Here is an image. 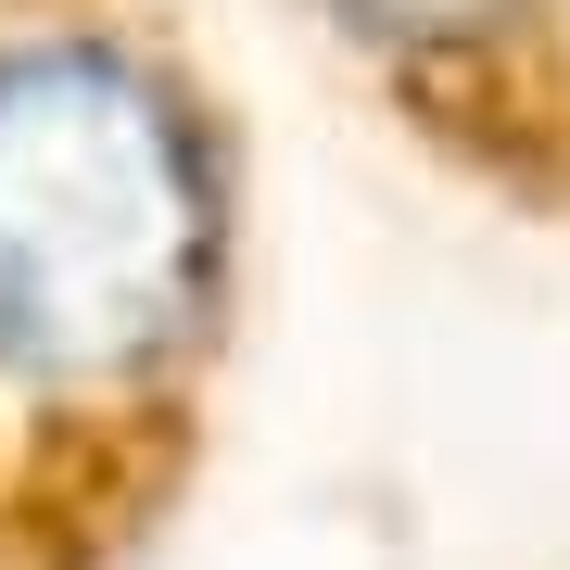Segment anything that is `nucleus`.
Masks as SVG:
<instances>
[{
	"label": "nucleus",
	"mask_w": 570,
	"mask_h": 570,
	"mask_svg": "<svg viewBox=\"0 0 570 570\" xmlns=\"http://www.w3.org/2000/svg\"><path fill=\"white\" fill-rule=\"evenodd\" d=\"M216 153L153 51L0 39V381L39 406L153 393L216 305Z\"/></svg>",
	"instance_id": "f257e3e1"
}]
</instances>
